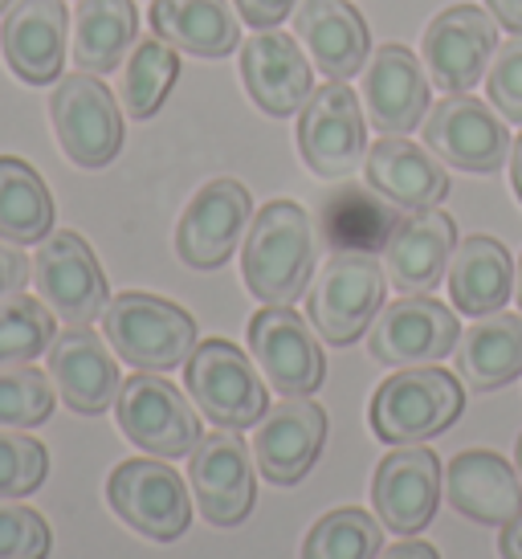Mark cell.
Segmentation results:
<instances>
[{
	"label": "cell",
	"instance_id": "cell-1",
	"mask_svg": "<svg viewBox=\"0 0 522 559\" xmlns=\"http://www.w3.org/2000/svg\"><path fill=\"white\" fill-rule=\"evenodd\" d=\"M315 274V229L302 204L270 201L253 213L241 253V278L265 307H294L310 290Z\"/></svg>",
	"mask_w": 522,
	"mask_h": 559
},
{
	"label": "cell",
	"instance_id": "cell-2",
	"mask_svg": "<svg viewBox=\"0 0 522 559\" xmlns=\"http://www.w3.org/2000/svg\"><path fill=\"white\" fill-rule=\"evenodd\" d=\"M103 335L115 356L139 372H171L197 352V319L180 302L143 290L110 298L103 311Z\"/></svg>",
	"mask_w": 522,
	"mask_h": 559
},
{
	"label": "cell",
	"instance_id": "cell-3",
	"mask_svg": "<svg viewBox=\"0 0 522 559\" xmlns=\"http://www.w3.org/2000/svg\"><path fill=\"white\" fill-rule=\"evenodd\" d=\"M465 408L461 380L437 364L425 368H400L376 389L368 420L376 437L388 445H416L429 437L446 433Z\"/></svg>",
	"mask_w": 522,
	"mask_h": 559
},
{
	"label": "cell",
	"instance_id": "cell-4",
	"mask_svg": "<svg viewBox=\"0 0 522 559\" xmlns=\"http://www.w3.org/2000/svg\"><path fill=\"white\" fill-rule=\"evenodd\" d=\"M188 396L216 429H249L270 413L265 376L229 340H204L185 364Z\"/></svg>",
	"mask_w": 522,
	"mask_h": 559
},
{
	"label": "cell",
	"instance_id": "cell-5",
	"mask_svg": "<svg viewBox=\"0 0 522 559\" xmlns=\"http://www.w3.org/2000/svg\"><path fill=\"white\" fill-rule=\"evenodd\" d=\"M388 274L371 253H331L307 290L310 326L335 347L355 343L384 311Z\"/></svg>",
	"mask_w": 522,
	"mask_h": 559
},
{
	"label": "cell",
	"instance_id": "cell-6",
	"mask_svg": "<svg viewBox=\"0 0 522 559\" xmlns=\"http://www.w3.org/2000/svg\"><path fill=\"white\" fill-rule=\"evenodd\" d=\"M49 119L62 152L78 168H107L123 147V107L98 82V74L74 70L49 91Z\"/></svg>",
	"mask_w": 522,
	"mask_h": 559
},
{
	"label": "cell",
	"instance_id": "cell-7",
	"mask_svg": "<svg viewBox=\"0 0 522 559\" xmlns=\"http://www.w3.org/2000/svg\"><path fill=\"white\" fill-rule=\"evenodd\" d=\"M115 417L127 441L139 445L147 457H185L204 437L197 408L188 404L185 392L155 372L127 376L115 401Z\"/></svg>",
	"mask_w": 522,
	"mask_h": 559
},
{
	"label": "cell",
	"instance_id": "cell-8",
	"mask_svg": "<svg viewBox=\"0 0 522 559\" xmlns=\"http://www.w3.org/2000/svg\"><path fill=\"white\" fill-rule=\"evenodd\" d=\"M107 502L127 527L155 544L180 539L192 523V498H188L185 478L152 457L119 462L107 478Z\"/></svg>",
	"mask_w": 522,
	"mask_h": 559
},
{
	"label": "cell",
	"instance_id": "cell-9",
	"mask_svg": "<svg viewBox=\"0 0 522 559\" xmlns=\"http://www.w3.org/2000/svg\"><path fill=\"white\" fill-rule=\"evenodd\" d=\"M298 152L315 176L343 180L368 159V123L347 82L315 86L298 119Z\"/></svg>",
	"mask_w": 522,
	"mask_h": 559
},
{
	"label": "cell",
	"instance_id": "cell-10",
	"mask_svg": "<svg viewBox=\"0 0 522 559\" xmlns=\"http://www.w3.org/2000/svg\"><path fill=\"white\" fill-rule=\"evenodd\" d=\"M33 282H37V298L70 326H91L94 319H103L110 302L107 278L91 241L70 229H58L37 246Z\"/></svg>",
	"mask_w": 522,
	"mask_h": 559
},
{
	"label": "cell",
	"instance_id": "cell-11",
	"mask_svg": "<svg viewBox=\"0 0 522 559\" xmlns=\"http://www.w3.org/2000/svg\"><path fill=\"white\" fill-rule=\"evenodd\" d=\"M253 445H246L237 429H216L200 437L188 453V486L200 514L213 527H237L246 523L258 498V474H253Z\"/></svg>",
	"mask_w": 522,
	"mask_h": 559
},
{
	"label": "cell",
	"instance_id": "cell-12",
	"mask_svg": "<svg viewBox=\"0 0 522 559\" xmlns=\"http://www.w3.org/2000/svg\"><path fill=\"white\" fill-rule=\"evenodd\" d=\"M420 135H425V147L441 164L477 171V176H490V171L502 168L510 147H514L507 119H498L474 94H446L437 107H429Z\"/></svg>",
	"mask_w": 522,
	"mask_h": 559
},
{
	"label": "cell",
	"instance_id": "cell-13",
	"mask_svg": "<svg viewBox=\"0 0 522 559\" xmlns=\"http://www.w3.org/2000/svg\"><path fill=\"white\" fill-rule=\"evenodd\" d=\"M461 340L458 314L429 295H404L388 302L368 326V352L384 368H425L453 356Z\"/></svg>",
	"mask_w": 522,
	"mask_h": 559
},
{
	"label": "cell",
	"instance_id": "cell-14",
	"mask_svg": "<svg viewBox=\"0 0 522 559\" xmlns=\"http://www.w3.org/2000/svg\"><path fill=\"white\" fill-rule=\"evenodd\" d=\"M498 49V21L490 9L477 4H449L429 21L420 58L429 82L446 94L474 91Z\"/></svg>",
	"mask_w": 522,
	"mask_h": 559
},
{
	"label": "cell",
	"instance_id": "cell-15",
	"mask_svg": "<svg viewBox=\"0 0 522 559\" xmlns=\"http://www.w3.org/2000/svg\"><path fill=\"white\" fill-rule=\"evenodd\" d=\"M249 356L265 384L282 396H315L323 389L327 359L310 323L290 307H265L249 319Z\"/></svg>",
	"mask_w": 522,
	"mask_h": 559
},
{
	"label": "cell",
	"instance_id": "cell-16",
	"mask_svg": "<svg viewBox=\"0 0 522 559\" xmlns=\"http://www.w3.org/2000/svg\"><path fill=\"white\" fill-rule=\"evenodd\" d=\"M253 221V197L241 180H209L176 225V253L192 270H216L237 253Z\"/></svg>",
	"mask_w": 522,
	"mask_h": 559
},
{
	"label": "cell",
	"instance_id": "cell-17",
	"mask_svg": "<svg viewBox=\"0 0 522 559\" xmlns=\"http://www.w3.org/2000/svg\"><path fill=\"white\" fill-rule=\"evenodd\" d=\"M441 502V462L425 445H396L371 478V507L376 519L392 535L413 539L432 523Z\"/></svg>",
	"mask_w": 522,
	"mask_h": 559
},
{
	"label": "cell",
	"instance_id": "cell-18",
	"mask_svg": "<svg viewBox=\"0 0 522 559\" xmlns=\"http://www.w3.org/2000/svg\"><path fill=\"white\" fill-rule=\"evenodd\" d=\"M458 249V225L441 209H416L396 221V229L380 249V265L388 274V286L400 295H429L449 274Z\"/></svg>",
	"mask_w": 522,
	"mask_h": 559
},
{
	"label": "cell",
	"instance_id": "cell-19",
	"mask_svg": "<svg viewBox=\"0 0 522 559\" xmlns=\"http://www.w3.org/2000/svg\"><path fill=\"white\" fill-rule=\"evenodd\" d=\"M327 441V413L310 396H286L253 429V462L274 486H294L310 474Z\"/></svg>",
	"mask_w": 522,
	"mask_h": 559
},
{
	"label": "cell",
	"instance_id": "cell-20",
	"mask_svg": "<svg viewBox=\"0 0 522 559\" xmlns=\"http://www.w3.org/2000/svg\"><path fill=\"white\" fill-rule=\"evenodd\" d=\"M241 82L249 98L274 119H290L307 107L315 94V74L310 58L298 49L290 33L282 29H258L241 49Z\"/></svg>",
	"mask_w": 522,
	"mask_h": 559
},
{
	"label": "cell",
	"instance_id": "cell-21",
	"mask_svg": "<svg viewBox=\"0 0 522 559\" xmlns=\"http://www.w3.org/2000/svg\"><path fill=\"white\" fill-rule=\"evenodd\" d=\"M364 107L376 131L408 135L429 115V70L408 46L388 41L364 66Z\"/></svg>",
	"mask_w": 522,
	"mask_h": 559
},
{
	"label": "cell",
	"instance_id": "cell-22",
	"mask_svg": "<svg viewBox=\"0 0 522 559\" xmlns=\"http://www.w3.org/2000/svg\"><path fill=\"white\" fill-rule=\"evenodd\" d=\"M66 0H13L0 25V49L9 70L29 86L58 82L66 66Z\"/></svg>",
	"mask_w": 522,
	"mask_h": 559
},
{
	"label": "cell",
	"instance_id": "cell-23",
	"mask_svg": "<svg viewBox=\"0 0 522 559\" xmlns=\"http://www.w3.org/2000/svg\"><path fill=\"white\" fill-rule=\"evenodd\" d=\"M49 380L66 408L82 417H98L119 401L123 376L110 356L107 340H98L91 326H70L49 347Z\"/></svg>",
	"mask_w": 522,
	"mask_h": 559
},
{
	"label": "cell",
	"instance_id": "cell-24",
	"mask_svg": "<svg viewBox=\"0 0 522 559\" xmlns=\"http://www.w3.org/2000/svg\"><path fill=\"white\" fill-rule=\"evenodd\" d=\"M294 37L310 49L315 70L335 82L355 79L371 58V33L347 0H298Z\"/></svg>",
	"mask_w": 522,
	"mask_h": 559
},
{
	"label": "cell",
	"instance_id": "cell-25",
	"mask_svg": "<svg viewBox=\"0 0 522 559\" xmlns=\"http://www.w3.org/2000/svg\"><path fill=\"white\" fill-rule=\"evenodd\" d=\"M449 507L482 527H507L514 514H522V478L502 453L465 450L446 469Z\"/></svg>",
	"mask_w": 522,
	"mask_h": 559
},
{
	"label": "cell",
	"instance_id": "cell-26",
	"mask_svg": "<svg viewBox=\"0 0 522 559\" xmlns=\"http://www.w3.org/2000/svg\"><path fill=\"white\" fill-rule=\"evenodd\" d=\"M364 176L380 197H388L404 213L437 209L449 197V176L441 159L404 135L376 140V147H368V159H364Z\"/></svg>",
	"mask_w": 522,
	"mask_h": 559
},
{
	"label": "cell",
	"instance_id": "cell-27",
	"mask_svg": "<svg viewBox=\"0 0 522 559\" xmlns=\"http://www.w3.org/2000/svg\"><path fill=\"white\" fill-rule=\"evenodd\" d=\"M449 298L461 314L482 319V314L507 311L510 295H514V262L502 241L486 234L465 237L453 249L449 262Z\"/></svg>",
	"mask_w": 522,
	"mask_h": 559
},
{
	"label": "cell",
	"instance_id": "cell-28",
	"mask_svg": "<svg viewBox=\"0 0 522 559\" xmlns=\"http://www.w3.org/2000/svg\"><path fill=\"white\" fill-rule=\"evenodd\" d=\"M152 29L192 58H229L241 46V25L229 0H152Z\"/></svg>",
	"mask_w": 522,
	"mask_h": 559
},
{
	"label": "cell",
	"instance_id": "cell-29",
	"mask_svg": "<svg viewBox=\"0 0 522 559\" xmlns=\"http://www.w3.org/2000/svg\"><path fill=\"white\" fill-rule=\"evenodd\" d=\"M458 376L474 392L507 389L522 376V319L510 311H494L474 319L453 347Z\"/></svg>",
	"mask_w": 522,
	"mask_h": 559
},
{
	"label": "cell",
	"instance_id": "cell-30",
	"mask_svg": "<svg viewBox=\"0 0 522 559\" xmlns=\"http://www.w3.org/2000/svg\"><path fill=\"white\" fill-rule=\"evenodd\" d=\"M139 41L135 0H78L74 62L86 74H115Z\"/></svg>",
	"mask_w": 522,
	"mask_h": 559
},
{
	"label": "cell",
	"instance_id": "cell-31",
	"mask_svg": "<svg viewBox=\"0 0 522 559\" xmlns=\"http://www.w3.org/2000/svg\"><path fill=\"white\" fill-rule=\"evenodd\" d=\"M323 241L335 253H376L388 246L400 209L376 188H339L323 201Z\"/></svg>",
	"mask_w": 522,
	"mask_h": 559
},
{
	"label": "cell",
	"instance_id": "cell-32",
	"mask_svg": "<svg viewBox=\"0 0 522 559\" xmlns=\"http://www.w3.org/2000/svg\"><path fill=\"white\" fill-rule=\"evenodd\" d=\"M54 197L33 164L0 156V241L41 246L54 234Z\"/></svg>",
	"mask_w": 522,
	"mask_h": 559
},
{
	"label": "cell",
	"instance_id": "cell-33",
	"mask_svg": "<svg viewBox=\"0 0 522 559\" xmlns=\"http://www.w3.org/2000/svg\"><path fill=\"white\" fill-rule=\"evenodd\" d=\"M176 79H180V49H171L164 37H143L123 62L119 103L131 119H152L164 107Z\"/></svg>",
	"mask_w": 522,
	"mask_h": 559
},
{
	"label": "cell",
	"instance_id": "cell-34",
	"mask_svg": "<svg viewBox=\"0 0 522 559\" xmlns=\"http://www.w3.org/2000/svg\"><path fill=\"white\" fill-rule=\"evenodd\" d=\"M54 319L41 298L25 295H4L0 298V368H13V364H33L37 356H49L54 347Z\"/></svg>",
	"mask_w": 522,
	"mask_h": 559
},
{
	"label": "cell",
	"instance_id": "cell-35",
	"mask_svg": "<svg viewBox=\"0 0 522 559\" xmlns=\"http://www.w3.org/2000/svg\"><path fill=\"white\" fill-rule=\"evenodd\" d=\"M384 523L359 507L327 511L302 539V559H376L384 544Z\"/></svg>",
	"mask_w": 522,
	"mask_h": 559
},
{
	"label": "cell",
	"instance_id": "cell-36",
	"mask_svg": "<svg viewBox=\"0 0 522 559\" xmlns=\"http://www.w3.org/2000/svg\"><path fill=\"white\" fill-rule=\"evenodd\" d=\"M54 380L29 364L0 368V429H33L54 413Z\"/></svg>",
	"mask_w": 522,
	"mask_h": 559
},
{
	"label": "cell",
	"instance_id": "cell-37",
	"mask_svg": "<svg viewBox=\"0 0 522 559\" xmlns=\"http://www.w3.org/2000/svg\"><path fill=\"white\" fill-rule=\"evenodd\" d=\"M49 474V453L21 429H0V498L33 495Z\"/></svg>",
	"mask_w": 522,
	"mask_h": 559
},
{
	"label": "cell",
	"instance_id": "cell-38",
	"mask_svg": "<svg viewBox=\"0 0 522 559\" xmlns=\"http://www.w3.org/2000/svg\"><path fill=\"white\" fill-rule=\"evenodd\" d=\"M54 531L33 507L16 498H0V559H46Z\"/></svg>",
	"mask_w": 522,
	"mask_h": 559
},
{
	"label": "cell",
	"instance_id": "cell-39",
	"mask_svg": "<svg viewBox=\"0 0 522 559\" xmlns=\"http://www.w3.org/2000/svg\"><path fill=\"white\" fill-rule=\"evenodd\" d=\"M486 91H490V107L522 127V37L494 49V62L486 70Z\"/></svg>",
	"mask_w": 522,
	"mask_h": 559
},
{
	"label": "cell",
	"instance_id": "cell-40",
	"mask_svg": "<svg viewBox=\"0 0 522 559\" xmlns=\"http://www.w3.org/2000/svg\"><path fill=\"white\" fill-rule=\"evenodd\" d=\"M233 4H237V13L246 16V25H253V29H277L294 13L298 0H233Z\"/></svg>",
	"mask_w": 522,
	"mask_h": 559
},
{
	"label": "cell",
	"instance_id": "cell-41",
	"mask_svg": "<svg viewBox=\"0 0 522 559\" xmlns=\"http://www.w3.org/2000/svg\"><path fill=\"white\" fill-rule=\"evenodd\" d=\"M33 274V262L21 253V246L13 241H0V298L4 295H16Z\"/></svg>",
	"mask_w": 522,
	"mask_h": 559
},
{
	"label": "cell",
	"instance_id": "cell-42",
	"mask_svg": "<svg viewBox=\"0 0 522 559\" xmlns=\"http://www.w3.org/2000/svg\"><path fill=\"white\" fill-rule=\"evenodd\" d=\"M486 9L494 13L498 25H507V33L522 37V0H486Z\"/></svg>",
	"mask_w": 522,
	"mask_h": 559
},
{
	"label": "cell",
	"instance_id": "cell-43",
	"mask_svg": "<svg viewBox=\"0 0 522 559\" xmlns=\"http://www.w3.org/2000/svg\"><path fill=\"white\" fill-rule=\"evenodd\" d=\"M376 559H441V556L429 544H420V539H400V544L384 547Z\"/></svg>",
	"mask_w": 522,
	"mask_h": 559
},
{
	"label": "cell",
	"instance_id": "cell-44",
	"mask_svg": "<svg viewBox=\"0 0 522 559\" xmlns=\"http://www.w3.org/2000/svg\"><path fill=\"white\" fill-rule=\"evenodd\" d=\"M498 551H502V559H522V514H514L507 527H502Z\"/></svg>",
	"mask_w": 522,
	"mask_h": 559
},
{
	"label": "cell",
	"instance_id": "cell-45",
	"mask_svg": "<svg viewBox=\"0 0 522 559\" xmlns=\"http://www.w3.org/2000/svg\"><path fill=\"white\" fill-rule=\"evenodd\" d=\"M510 185H514V197L522 201V135L510 147Z\"/></svg>",
	"mask_w": 522,
	"mask_h": 559
},
{
	"label": "cell",
	"instance_id": "cell-46",
	"mask_svg": "<svg viewBox=\"0 0 522 559\" xmlns=\"http://www.w3.org/2000/svg\"><path fill=\"white\" fill-rule=\"evenodd\" d=\"M514 298H519V307H522V258H519V274H514Z\"/></svg>",
	"mask_w": 522,
	"mask_h": 559
},
{
	"label": "cell",
	"instance_id": "cell-47",
	"mask_svg": "<svg viewBox=\"0 0 522 559\" xmlns=\"http://www.w3.org/2000/svg\"><path fill=\"white\" fill-rule=\"evenodd\" d=\"M514 469H519V478H522V433H519V445H514Z\"/></svg>",
	"mask_w": 522,
	"mask_h": 559
},
{
	"label": "cell",
	"instance_id": "cell-48",
	"mask_svg": "<svg viewBox=\"0 0 522 559\" xmlns=\"http://www.w3.org/2000/svg\"><path fill=\"white\" fill-rule=\"evenodd\" d=\"M9 4H13V0H0V13H4V9H9Z\"/></svg>",
	"mask_w": 522,
	"mask_h": 559
}]
</instances>
